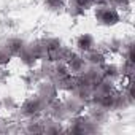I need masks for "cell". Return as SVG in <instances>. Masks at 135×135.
Segmentation results:
<instances>
[{
    "mask_svg": "<svg viewBox=\"0 0 135 135\" xmlns=\"http://www.w3.org/2000/svg\"><path fill=\"white\" fill-rule=\"evenodd\" d=\"M27 48L33 52V56L38 59V60H43L46 57V51L43 48V43H41V38H35L32 41H27Z\"/></svg>",
    "mask_w": 135,
    "mask_h": 135,
    "instance_id": "23",
    "label": "cell"
},
{
    "mask_svg": "<svg viewBox=\"0 0 135 135\" xmlns=\"http://www.w3.org/2000/svg\"><path fill=\"white\" fill-rule=\"evenodd\" d=\"M45 108L46 105L41 102V99L33 92L30 95H27L16 110V114L19 118V121H26V119H35V118H41L45 114Z\"/></svg>",
    "mask_w": 135,
    "mask_h": 135,
    "instance_id": "2",
    "label": "cell"
},
{
    "mask_svg": "<svg viewBox=\"0 0 135 135\" xmlns=\"http://www.w3.org/2000/svg\"><path fill=\"white\" fill-rule=\"evenodd\" d=\"M83 56H84L86 64H88V65H91V67H100L102 64H105V62L108 60V54L105 52V49H103V48H99V46L92 48L91 51L84 52Z\"/></svg>",
    "mask_w": 135,
    "mask_h": 135,
    "instance_id": "9",
    "label": "cell"
},
{
    "mask_svg": "<svg viewBox=\"0 0 135 135\" xmlns=\"http://www.w3.org/2000/svg\"><path fill=\"white\" fill-rule=\"evenodd\" d=\"M2 111L3 110H2V100H0V118H2Z\"/></svg>",
    "mask_w": 135,
    "mask_h": 135,
    "instance_id": "31",
    "label": "cell"
},
{
    "mask_svg": "<svg viewBox=\"0 0 135 135\" xmlns=\"http://www.w3.org/2000/svg\"><path fill=\"white\" fill-rule=\"evenodd\" d=\"M94 19L102 27H114L122 22L124 15L119 10H116L114 7L105 3V5L94 7Z\"/></svg>",
    "mask_w": 135,
    "mask_h": 135,
    "instance_id": "3",
    "label": "cell"
},
{
    "mask_svg": "<svg viewBox=\"0 0 135 135\" xmlns=\"http://www.w3.org/2000/svg\"><path fill=\"white\" fill-rule=\"evenodd\" d=\"M65 132L72 133V135H94L102 130V126L94 122L86 113L70 116L65 121Z\"/></svg>",
    "mask_w": 135,
    "mask_h": 135,
    "instance_id": "1",
    "label": "cell"
},
{
    "mask_svg": "<svg viewBox=\"0 0 135 135\" xmlns=\"http://www.w3.org/2000/svg\"><path fill=\"white\" fill-rule=\"evenodd\" d=\"M91 2H92L94 7H99V5H105V3H107V0H91Z\"/></svg>",
    "mask_w": 135,
    "mask_h": 135,
    "instance_id": "30",
    "label": "cell"
},
{
    "mask_svg": "<svg viewBox=\"0 0 135 135\" xmlns=\"http://www.w3.org/2000/svg\"><path fill=\"white\" fill-rule=\"evenodd\" d=\"M86 114L97 124L103 126L108 119H110V111H107L105 108L99 107V105H89L86 108Z\"/></svg>",
    "mask_w": 135,
    "mask_h": 135,
    "instance_id": "12",
    "label": "cell"
},
{
    "mask_svg": "<svg viewBox=\"0 0 135 135\" xmlns=\"http://www.w3.org/2000/svg\"><path fill=\"white\" fill-rule=\"evenodd\" d=\"M35 94L41 99L45 105H49L51 102H54L59 97L60 91L56 86V83H52L51 80H40L35 86Z\"/></svg>",
    "mask_w": 135,
    "mask_h": 135,
    "instance_id": "4",
    "label": "cell"
},
{
    "mask_svg": "<svg viewBox=\"0 0 135 135\" xmlns=\"http://www.w3.org/2000/svg\"><path fill=\"white\" fill-rule=\"evenodd\" d=\"M133 70H135V60H132V59H121V64H119L121 80H126V78L133 76Z\"/></svg>",
    "mask_w": 135,
    "mask_h": 135,
    "instance_id": "22",
    "label": "cell"
},
{
    "mask_svg": "<svg viewBox=\"0 0 135 135\" xmlns=\"http://www.w3.org/2000/svg\"><path fill=\"white\" fill-rule=\"evenodd\" d=\"M75 78H76V86H88V88L94 89L102 81L103 76H102V72H100V67L88 65L81 73L75 75Z\"/></svg>",
    "mask_w": 135,
    "mask_h": 135,
    "instance_id": "5",
    "label": "cell"
},
{
    "mask_svg": "<svg viewBox=\"0 0 135 135\" xmlns=\"http://www.w3.org/2000/svg\"><path fill=\"white\" fill-rule=\"evenodd\" d=\"M0 72H2V67H0Z\"/></svg>",
    "mask_w": 135,
    "mask_h": 135,
    "instance_id": "32",
    "label": "cell"
},
{
    "mask_svg": "<svg viewBox=\"0 0 135 135\" xmlns=\"http://www.w3.org/2000/svg\"><path fill=\"white\" fill-rule=\"evenodd\" d=\"M43 3H45L46 10H49L52 13H60L65 10L67 0H43Z\"/></svg>",
    "mask_w": 135,
    "mask_h": 135,
    "instance_id": "25",
    "label": "cell"
},
{
    "mask_svg": "<svg viewBox=\"0 0 135 135\" xmlns=\"http://www.w3.org/2000/svg\"><path fill=\"white\" fill-rule=\"evenodd\" d=\"M107 3L114 7L116 10H119L122 15L130 11V8H132V0H107Z\"/></svg>",
    "mask_w": 135,
    "mask_h": 135,
    "instance_id": "27",
    "label": "cell"
},
{
    "mask_svg": "<svg viewBox=\"0 0 135 135\" xmlns=\"http://www.w3.org/2000/svg\"><path fill=\"white\" fill-rule=\"evenodd\" d=\"M121 48H122V40L113 37V38H110L105 43V48L103 49H105L107 54H119L121 52Z\"/></svg>",
    "mask_w": 135,
    "mask_h": 135,
    "instance_id": "24",
    "label": "cell"
},
{
    "mask_svg": "<svg viewBox=\"0 0 135 135\" xmlns=\"http://www.w3.org/2000/svg\"><path fill=\"white\" fill-rule=\"evenodd\" d=\"M22 83L26 84V88H30V89H33L35 86H37V83L41 80V76H40V73H38V70L35 69V67H32V69H27V72L22 75Z\"/></svg>",
    "mask_w": 135,
    "mask_h": 135,
    "instance_id": "18",
    "label": "cell"
},
{
    "mask_svg": "<svg viewBox=\"0 0 135 135\" xmlns=\"http://www.w3.org/2000/svg\"><path fill=\"white\" fill-rule=\"evenodd\" d=\"M95 46H97V45H95V38H94V35L84 32V33H80V35L75 38L73 49H75L76 52H80V54H84V52L91 51V49L95 48Z\"/></svg>",
    "mask_w": 135,
    "mask_h": 135,
    "instance_id": "8",
    "label": "cell"
},
{
    "mask_svg": "<svg viewBox=\"0 0 135 135\" xmlns=\"http://www.w3.org/2000/svg\"><path fill=\"white\" fill-rule=\"evenodd\" d=\"M100 72H102V76L107 78V80H111V81H119L121 80V72H119V65L116 62H110L107 60L105 64L100 65Z\"/></svg>",
    "mask_w": 135,
    "mask_h": 135,
    "instance_id": "13",
    "label": "cell"
},
{
    "mask_svg": "<svg viewBox=\"0 0 135 135\" xmlns=\"http://www.w3.org/2000/svg\"><path fill=\"white\" fill-rule=\"evenodd\" d=\"M57 88H59V91L60 92H64V94H72L73 92V89L76 88V78H75V75H69V76H65V78H62L57 84H56Z\"/></svg>",
    "mask_w": 135,
    "mask_h": 135,
    "instance_id": "20",
    "label": "cell"
},
{
    "mask_svg": "<svg viewBox=\"0 0 135 135\" xmlns=\"http://www.w3.org/2000/svg\"><path fill=\"white\" fill-rule=\"evenodd\" d=\"M65 64H67V67H69V72H70L72 75L81 73L86 67H88V64H86V60H84V56L80 54V52H76V51H73V54L67 59Z\"/></svg>",
    "mask_w": 135,
    "mask_h": 135,
    "instance_id": "11",
    "label": "cell"
},
{
    "mask_svg": "<svg viewBox=\"0 0 135 135\" xmlns=\"http://www.w3.org/2000/svg\"><path fill=\"white\" fill-rule=\"evenodd\" d=\"M72 95H75L76 99H80L83 103H86L88 107L91 105V99H92V89L88 86H76L72 92Z\"/></svg>",
    "mask_w": 135,
    "mask_h": 135,
    "instance_id": "21",
    "label": "cell"
},
{
    "mask_svg": "<svg viewBox=\"0 0 135 135\" xmlns=\"http://www.w3.org/2000/svg\"><path fill=\"white\" fill-rule=\"evenodd\" d=\"M70 72H69V67H67L65 62H54V70H52V76H51V81L52 83H59L62 78L69 76Z\"/></svg>",
    "mask_w": 135,
    "mask_h": 135,
    "instance_id": "19",
    "label": "cell"
},
{
    "mask_svg": "<svg viewBox=\"0 0 135 135\" xmlns=\"http://www.w3.org/2000/svg\"><path fill=\"white\" fill-rule=\"evenodd\" d=\"M67 3L75 5V7H78L80 10L86 11V13H88L91 8H94V5H92V2H91V0H67Z\"/></svg>",
    "mask_w": 135,
    "mask_h": 135,
    "instance_id": "29",
    "label": "cell"
},
{
    "mask_svg": "<svg viewBox=\"0 0 135 135\" xmlns=\"http://www.w3.org/2000/svg\"><path fill=\"white\" fill-rule=\"evenodd\" d=\"M43 116L52 118V119L60 121V122H64V124H65L67 119H69V114H67V111H65V107H64V102H62L60 97H57L54 102H51L49 105H46Z\"/></svg>",
    "mask_w": 135,
    "mask_h": 135,
    "instance_id": "6",
    "label": "cell"
},
{
    "mask_svg": "<svg viewBox=\"0 0 135 135\" xmlns=\"http://www.w3.org/2000/svg\"><path fill=\"white\" fill-rule=\"evenodd\" d=\"M26 45H27V41H26L22 37H18V35H10V37H7V38L3 40V43H2V46H3L13 57H16V56L26 48Z\"/></svg>",
    "mask_w": 135,
    "mask_h": 135,
    "instance_id": "10",
    "label": "cell"
},
{
    "mask_svg": "<svg viewBox=\"0 0 135 135\" xmlns=\"http://www.w3.org/2000/svg\"><path fill=\"white\" fill-rule=\"evenodd\" d=\"M41 43H43V48L46 51V56L52 54L54 51H57L64 43L59 37H54V35H46V37H41Z\"/></svg>",
    "mask_w": 135,
    "mask_h": 135,
    "instance_id": "16",
    "label": "cell"
},
{
    "mask_svg": "<svg viewBox=\"0 0 135 135\" xmlns=\"http://www.w3.org/2000/svg\"><path fill=\"white\" fill-rule=\"evenodd\" d=\"M62 102H64V107H65V111H67V114H69V118H70V116L81 114V113H86L88 105L83 103L80 99H76V97L72 95V94H67V97H64Z\"/></svg>",
    "mask_w": 135,
    "mask_h": 135,
    "instance_id": "7",
    "label": "cell"
},
{
    "mask_svg": "<svg viewBox=\"0 0 135 135\" xmlns=\"http://www.w3.org/2000/svg\"><path fill=\"white\" fill-rule=\"evenodd\" d=\"M62 132H65L64 122L43 116V133H62Z\"/></svg>",
    "mask_w": 135,
    "mask_h": 135,
    "instance_id": "14",
    "label": "cell"
},
{
    "mask_svg": "<svg viewBox=\"0 0 135 135\" xmlns=\"http://www.w3.org/2000/svg\"><path fill=\"white\" fill-rule=\"evenodd\" d=\"M15 57L0 45V67H2V69H5V67H8L10 64H11V60H13Z\"/></svg>",
    "mask_w": 135,
    "mask_h": 135,
    "instance_id": "28",
    "label": "cell"
},
{
    "mask_svg": "<svg viewBox=\"0 0 135 135\" xmlns=\"http://www.w3.org/2000/svg\"><path fill=\"white\" fill-rule=\"evenodd\" d=\"M16 59H18V60L26 67V69H32V67H37V65H38V62H40V60L33 56V52L27 48V45H26V48H24V49L16 56Z\"/></svg>",
    "mask_w": 135,
    "mask_h": 135,
    "instance_id": "15",
    "label": "cell"
},
{
    "mask_svg": "<svg viewBox=\"0 0 135 135\" xmlns=\"http://www.w3.org/2000/svg\"><path fill=\"white\" fill-rule=\"evenodd\" d=\"M0 100H2V110H5L8 113H16L19 103H18V100L13 95H5V97H2Z\"/></svg>",
    "mask_w": 135,
    "mask_h": 135,
    "instance_id": "26",
    "label": "cell"
},
{
    "mask_svg": "<svg viewBox=\"0 0 135 135\" xmlns=\"http://www.w3.org/2000/svg\"><path fill=\"white\" fill-rule=\"evenodd\" d=\"M24 122V132L26 133H43V116L35 119H26Z\"/></svg>",
    "mask_w": 135,
    "mask_h": 135,
    "instance_id": "17",
    "label": "cell"
}]
</instances>
